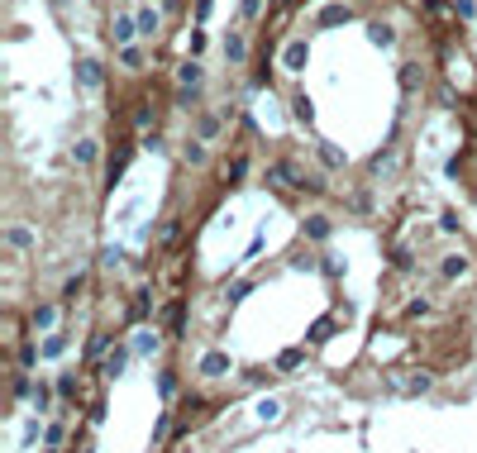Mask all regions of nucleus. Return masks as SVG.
Wrapping results in <instances>:
<instances>
[{"label": "nucleus", "mask_w": 477, "mask_h": 453, "mask_svg": "<svg viewBox=\"0 0 477 453\" xmlns=\"http://www.w3.org/2000/svg\"><path fill=\"white\" fill-rule=\"evenodd\" d=\"M134 19H139L143 38H153V33H158V10H153V5H139V15H134Z\"/></svg>", "instance_id": "obj_8"}, {"label": "nucleus", "mask_w": 477, "mask_h": 453, "mask_svg": "<svg viewBox=\"0 0 477 453\" xmlns=\"http://www.w3.org/2000/svg\"><path fill=\"white\" fill-rule=\"evenodd\" d=\"M220 373H229V353H206L201 358V377H220Z\"/></svg>", "instance_id": "obj_7"}, {"label": "nucleus", "mask_w": 477, "mask_h": 453, "mask_svg": "<svg viewBox=\"0 0 477 453\" xmlns=\"http://www.w3.org/2000/svg\"><path fill=\"white\" fill-rule=\"evenodd\" d=\"M120 63H125V67H143V53L134 43H125V48H120Z\"/></svg>", "instance_id": "obj_19"}, {"label": "nucleus", "mask_w": 477, "mask_h": 453, "mask_svg": "<svg viewBox=\"0 0 477 453\" xmlns=\"http://www.w3.org/2000/svg\"><path fill=\"white\" fill-rule=\"evenodd\" d=\"M439 272H444L449 281H458V277H468V258H463V253H449L444 263H439Z\"/></svg>", "instance_id": "obj_6"}, {"label": "nucleus", "mask_w": 477, "mask_h": 453, "mask_svg": "<svg viewBox=\"0 0 477 453\" xmlns=\"http://www.w3.org/2000/svg\"><path fill=\"white\" fill-rule=\"evenodd\" d=\"M95 153H100V143H95V139H81V143H77V162H81V167H91Z\"/></svg>", "instance_id": "obj_14"}, {"label": "nucleus", "mask_w": 477, "mask_h": 453, "mask_svg": "<svg viewBox=\"0 0 477 453\" xmlns=\"http://www.w3.org/2000/svg\"><path fill=\"white\" fill-rule=\"evenodd\" d=\"M5 239H10V249H19V253H24V249H29V244H33V234H29V229H24V224H15V229H10V234H5Z\"/></svg>", "instance_id": "obj_17"}, {"label": "nucleus", "mask_w": 477, "mask_h": 453, "mask_svg": "<svg viewBox=\"0 0 477 453\" xmlns=\"http://www.w3.org/2000/svg\"><path fill=\"white\" fill-rule=\"evenodd\" d=\"M215 129H220V120H215V115H201V139H215Z\"/></svg>", "instance_id": "obj_22"}, {"label": "nucleus", "mask_w": 477, "mask_h": 453, "mask_svg": "<svg viewBox=\"0 0 477 453\" xmlns=\"http://www.w3.org/2000/svg\"><path fill=\"white\" fill-rule=\"evenodd\" d=\"M320 24H325V29H330V24H349V10H344V5H325V10H320Z\"/></svg>", "instance_id": "obj_13"}, {"label": "nucleus", "mask_w": 477, "mask_h": 453, "mask_svg": "<svg viewBox=\"0 0 477 453\" xmlns=\"http://www.w3.org/2000/svg\"><path fill=\"white\" fill-rule=\"evenodd\" d=\"M429 382H434L429 373H415V377H406V391H429Z\"/></svg>", "instance_id": "obj_21"}, {"label": "nucleus", "mask_w": 477, "mask_h": 453, "mask_svg": "<svg viewBox=\"0 0 477 453\" xmlns=\"http://www.w3.org/2000/svg\"><path fill=\"white\" fill-rule=\"evenodd\" d=\"M367 38H372L377 48H392V43H397V29H392V24H372V29H367Z\"/></svg>", "instance_id": "obj_12"}, {"label": "nucleus", "mask_w": 477, "mask_h": 453, "mask_svg": "<svg viewBox=\"0 0 477 453\" xmlns=\"http://www.w3.org/2000/svg\"><path fill=\"white\" fill-rule=\"evenodd\" d=\"M177 81H182V95H196L201 91V81H206V72H201V63H182Z\"/></svg>", "instance_id": "obj_2"}, {"label": "nucleus", "mask_w": 477, "mask_h": 453, "mask_svg": "<svg viewBox=\"0 0 477 453\" xmlns=\"http://www.w3.org/2000/svg\"><path fill=\"white\" fill-rule=\"evenodd\" d=\"M53 325H58V311H53V306H33V329L53 334Z\"/></svg>", "instance_id": "obj_9"}, {"label": "nucleus", "mask_w": 477, "mask_h": 453, "mask_svg": "<svg viewBox=\"0 0 477 453\" xmlns=\"http://www.w3.org/2000/svg\"><path fill=\"white\" fill-rule=\"evenodd\" d=\"M153 348H158V329H139V334L129 339V353H134V358H148Z\"/></svg>", "instance_id": "obj_3"}, {"label": "nucleus", "mask_w": 477, "mask_h": 453, "mask_svg": "<svg viewBox=\"0 0 477 453\" xmlns=\"http://www.w3.org/2000/svg\"><path fill=\"white\" fill-rule=\"evenodd\" d=\"M305 234L315 239V244H325V239H330V219H325V215H310V219H305Z\"/></svg>", "instance_id": "obj_11"}, {"label": "nucleus", "mask_w": 477, "mask_h": 453, "mask_svg": "<svg viewBox=\"0 0 477 453\" xmlns=\"http://www.w3.org/2000/svg\"><path fill=\"white\" fill-rule=\"evenodd\" d=\"M258 15V0H243V19H253Z\"/></svg>", "instance_id": "obj_27"}, {"label": "nucleus", "mask_w": 477, "mask_h": 453, "mask_svg": "<svg viewBox=\"0 0 477 453\" xmlns=\"http://www.w3.org/2000/svg\"><path fill=\"white\" fill-rule=\"evenodd\" d=\"M224 58H229V63H243V58H248V43H243L238 33H229V38H224Z\"/></svg>", "instance_id": "obj_10"}, {"label": "nucleus", "mask_w": 477, "mask_h": 453, "mask_svg": "<svg viewBox=\"0 0 477 453\" xmlns=\"http://www.w3.org/2000/svg\"><path fill=\"white\" fill-rule=\"evenodd\" d=\"M63 353H67V339L63 334H48L43 339V358H63Z\"/></svg>", "instance_id": "obj_16"}, {"label": "nucleus", "mask_w": 477, "mask_h": 453, "mask_svg": "<svg viewBox=\"0 0 477 453\" xmlns=\"http://www.w3.org/2000/svg\"><path fill=\"white\" fill-rule=\"evenodd\" d=\"M134 33H139V19H134V15H115V24H110V38H115V43H120V48L134 43Z\"/></svg>", "instance_id": "obj_1"}, {"label": "nucleus", "mask_w": 477, "mask_h": 453, "mask_svg": "<svg viewBox=\"0 0 477 453\" xmlns=\"http://www.w3.org/2000/svg\"><path fill=\"white\" fill-rule=\"evenodd\" d=\"M305 358V353H301V348H286V353H282V358H277V368H296V363H301Z\"/></svg>", "instance_id": "obj_23"}, {"label": "nucleus", "mask_w": 477, "mask_h": 453, "mask_svg": "<svg viewBox=\"0 0 477 453\" xmlns=\"http://www.w3.org/2000/svg\"><path fill=\"white\" fill-rule=\"evenodd\" d=\"M196 53H206V29L191 33V58H196Z\"/></svg>", "instance_id": "obj_24"}, {"label": "nucleus", "mask_w": 477, "mask_h": 453, "mask_svg": "<svg viewBox=\"0 0 477 453\" xmlns=\"http://www.w3.org/2000/svg\"><path fill=\"white\" fill-rule=\"evenodd\" d=\"M43 453H53V449H43Z\"/></svg>", "instance_id": "obj_29"}, {"label": "nucleus", "mask_w": 477, "mask_h": 453, "mask_svg": "<svg viewBox=\"0 0 477 453\" xmlns=\"http://www.w3.org/2000/svg\"><path fill=\"white\" fill-rule=\"evenodd\" d=\"M277 415H282V401L263 396V401H258V420H277Z\"/></svg>", "instance_id": "obj_18"}, {"label": "nucleus", "mask_w": 477, "mask_h": 453, "mask_svg": "<svg viewBox=\"0 0 477 453\" xmlns=\"http://www.w3.org/2000/svg\"><path fill=\"white\" fill-rule=\"evenodd\" d=\"M320 162H325V167H344V153H339V148H334V143H320Z\"/></svg>", "instance_id": "obj_15"}, {"label": "nucleus", "mask_w": 477, "mask_h": 453, "mask_svg": "<svg viewBox=\"0 0 477 453\" xmlns=\"http://www.w3.org/2000/svg\"><path fill=\"white\" fill-rule=\"evenodd\" d=\"M125 363H129V353H110V358H105V373L120 377V373H125Z\"/></svg>", "instance_id": "obj_20"}, {"label": "nucleus", "mask_w": 477, "mask_h": 453, "mask_svg": "<svg viewBox=\"0 0 477 453\" xmlns=\"http://www.w3.org/2000/svg\"><path fill=\"white\" fill-rule=\"evenodd\" d=\"M172 387H177V377H172V373H162V377H158V391H162V396H172Z\"/></svg>", "instance_id": "obj_26"}, {"label": "nucleus", "mask_w": 477, "mask_h": 453, "mask_svg": "<svg viewBox=\"0 0 477 453\" xmlns=\"http://www.w3.org/2000/svg\"><path fill=\"white\" fill-rule=\"evenodd\" d=\"M182 453H196V449H182Z\"/></svg>", "instance_id": "obj_28"}, {"label": "nucleus", "mask_w": 477, "mask_h": 453, "mask_svg": "<svg viewBox=\"0 0 477 453\" xmlns=\"http://www.w3.org/2000/svg\"><path fill=\"white\" fill-rule=\"evenodd\" d=\"M77 81L86 86V91H95V86H100V63H95V58H81L77 63Z\"/></svg>", "instance_id": "obj_5"}, {"label": "nucleus", "mask_w": 477, "mask_h": 453, "mask_svg": "<svg viewBox=\"0 0 477 453\" xmlns=\"http://www.w3.org/2000/svg\"><path fill=\"white\" fill-rule=\"evenodd\" d=\"M310 115H315V110H310V100H305V95H296V120H310Z\"/></svg>", "instance_id": "obj_25"}, {"label": "nucleus", "mask_w": 477, "mask_h": 453, "mask_svg": "<svg viewBox=\"0 0 477 453\" xmlns=\"http://www.w3.org/2000/svg\"><path fill=\"white\" fill-rule=\"evenodd\" d=\"M305 58H310V48H305L301 38L282 48V63H286V72H301V67H305Z\"/></svg>", "instance_id": "obj_4"}]
</instances>
